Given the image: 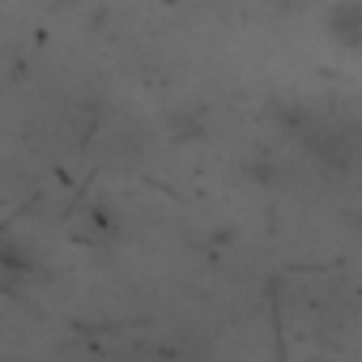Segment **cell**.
I'll return each instance as SVG.
<instances>
[{
  "instance_id": "6da1fadb",
  "label": "cell",
  "mask_w": 362,
  "mask_h": 362,
  "mask_svg": "<svg viewBox=\"0 0 362 362\" xmlns=\"http://www.w3.org/2000/svg\"><path fill=\"white\" fill-rule=\"evenodd\" d=\"M328 30H332V39H337V43H345V47L362 52V0L337 5V9L328 13Z\"/></svg>"
}]
</instances>
